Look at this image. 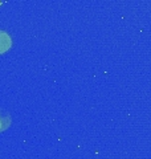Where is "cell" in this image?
I'll return each instance as SVG.
<instances>
[{
    "label": "cell",
    "mask_w": 151,
    "mask_h": 159,
    "mask_svg": "<svg viewBox=\"0 0 151 159\" xmlns=\"http://www.w3.org/2000/svg\"><path fill=\"white\" fill-rule=\"evenodd\" d=\"M12 47V39L6 31H0V54L6 53Z\"/></svg>",
    "instance_id": "6da1fadb"
},
{
    "label": "cell",
    "mask_w": 151,
    "mask_h": 159,
    "mask_svg": "<svg viewBox=\"0 0 151 159\" xmlns=\"http://www.w3.org/2000/svg\"><path fill=\"white\" fill-rule=\"evenodd\" d=\"M11 125V116L8 113L0 110V131H4Z\"/></svg>",
    "instance_id": "7a4b0ae2"
}]
</instances>
